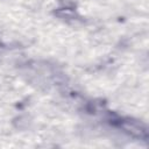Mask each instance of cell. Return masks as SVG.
<instances>
[{
    "label": "cell",
    "instance_id": "6da1fadb",
    "mask_svg": "<svg viewBox=\"0 0 149 149\" xmlns=\"http://www.w3.org/2000/svg\"><path fill=\"white\" fill-rule=\"evenodd\" d=\"M121 127L125 132L129 133L130 135H133L135 137H140V139L147 137V130L141 123H137L134 121H122Z\"/></svg>",
    "mask_w": 149,
    "mask_h": 149
}]
</instances>
